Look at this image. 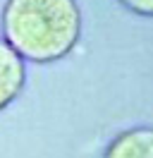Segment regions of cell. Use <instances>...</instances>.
Returning <instances> with one entry per match:
<instances>
[{
	"instance_id": "cell-1",
	"label": "cell",
	"mask_w": 153,
	"mask_h": 158,
	"mask_svg": "<svg viewBox=\"0 0 153 158\" xmlns=\"http://www.w3.org/2000/svg\"><path fill=\"white\" fill-rule=\"evenodd\" d=\"M0 31L27 62L50 65L76 48L81 10L76 0H7Z\"/></svg>"
},
{
	"instance_id": "cell-2",
	"label": "cell",
	"mask_w": 153,
	"mask_h": 158,
	"mask_svg": "<svg viewBox=\"0 0 153 158\" xmlns=\"http://www.w3.org/2000/svg\"><path fill=\"white\" fill-rule=\"evenodd\" d=\"M27 84V60L0 36V110L10 108Z\"/></svg>"
},
{
	"instance_id": "cell-3",
	"label": "cell",
	"mask_w": 153,
	"mask_h": 158,
	"mask_svg": "<svg viewBox=\"0 0 153 158\" xmlns=\"http://www.w3.org/2000/svg\"><path fill=\"white\" fill-rule=\"evenodd\" d=\"M108 158H153V127H134L108 144Z\"/></svg>"
},
{
	"instance_id": "cell-4",
	"label": "cell",
	"mask_w": 153,
	"mask_h": 158,
	"mask_svg": "<svg viewBox=\"0 0 153 158\" xmlns=\"http://www.w3.org/2000/svg\"><path fill=\"white\" fill-rule=\"evenodd\" d=\"M117 2L139 17H153V0H117Z\"/></svg>"
}]
</instances>
